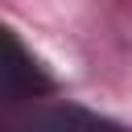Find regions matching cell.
I'll use <instances>...</instances> for the list:
<instances>
[{
    "label": "cell",
    "mask_w": 132,
    "mask_h": 132,
    "mask_svg": "<svg viewBox=\"0 0 132 132\" xmlns=\"http://www.w3.org/2000/svg\"><path fill=\"white\" fill-rule=\"evenodd\" d=\"M4 50H8V66H4V87H8V103H21V99H41V95H54V78L21 50V41L8 33L4 37Z\"/></svg>",
    "instance_id": "6da1fadb"
},
{
    "label": "cell",
    "mask_w": 132,
    "mask_h": 132,
    "mask_svg": "<svg viewBox=\"0 0 132 132\" xmlns=\"http://www.w3.org/2000/svg\"><path fill=\"white\" fill-rule=\"evenodd\" d=\"M8 132H124L99 116H87L78 107H54V111H41V116H29L25 124H12Z\"/></svg>",
    "instance_id": "7a4b0ae2"
}]
</instances>
